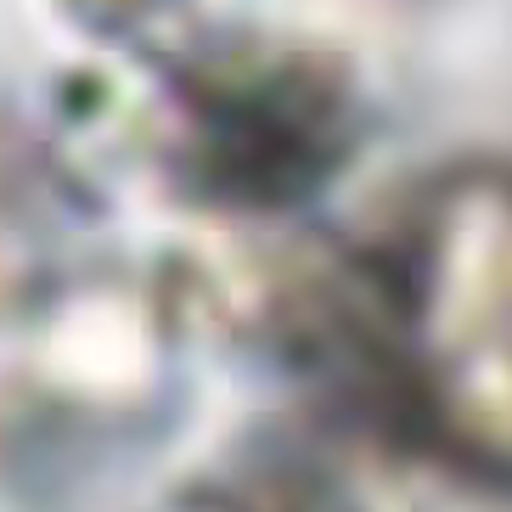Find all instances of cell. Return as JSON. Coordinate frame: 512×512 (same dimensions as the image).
Returning <instances> with one entry per match:
<instances>
[{"label": "cell", "instance_id": "1", "mask_svg": "<svg viewBox=\"0 0 512 512\" xmlns=\"http://www.w3.org/2000/svg\"><path fill=\"white\" fill-rule=\"evenodd\" d=\"M372 344L400 422L512 490V164H456L372 254Z\"/></svg>", "mask_w": 512, "mask_h": 512}, {"label": "cell", "instance_id": "2", "mask_svg": "<svg viewBox=\"0 0 512 512\" xmlns=\"http://www.w3.org/2000/svg\"><path fill=\"white\" fill-rule=\"evenodd\" d=\"M361 147L344 62L304 46H231L192 68L186 164L231 209L276 214L332 186Z\"/></svg>", "mask_w": 512, "mask_h": 512}]
</instances>
